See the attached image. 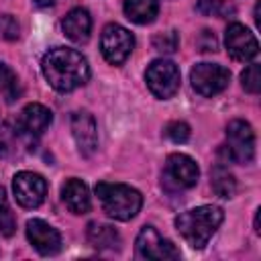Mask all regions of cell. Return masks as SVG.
Returning <instances> with one entry per match:
<instances>
[{
	"mask_svg": "<svg viewBox=\"0 0 261 261\" xmlns=\"http://www.w3.org/2000/svg\"><path fill=\"white\" fill-rule=\"evenodd\" d=\"M41 69L49 86L57 92H73L90 77L88 59L69 47H53L43 55Z\"/></svg>",
	"mask_w": 261,
	"mask_h": 261,
	"instance_id": "1",
	"label": "cell"
},
{
	"mask_svg": "<svg viewBox=\"0 0 261 261\" xmlns=\"http://www.w3.org/2000/svg\"><path fill=\"white\" fill-rule=\"evenodd\" d=\"M222 218H224L222 208L198 206V208L181 212L175 218V228L192 249H202V247H206L210 237L216 232Z\"/></svg>",
	"mask_w": 261,
	"mask_h": 261,
	"instance_id": "2",
	"label": "cell"
},
{
	"mask_svg": "<svg viewBox=\"0 0 261 261\" xmlns=\"http://www.w3.org/2000/svg\"><path fill=\"white\" fill-rule=\"evenodd\" d=\"M96 196L102 204V210L114 220H130L143 206V196L139 190L126 184H96Z\"/></svg>",
	"mask_w": 261,
	"mask_h": 261,
	"instance_id": "3",
	"label": "cell"
},
{
	"mask_svg": "<svg viewBox=\"0 0 261 261\" xmlns=\"http://www.w3.org/2000/svg\"><path fill=\"white\" fill-rule=\"evenodd\" d=\"M226 159L234 163H251L255 157V133L245 120H230L226 126Z\"/></svg>",
	"mask_w": 261,
	"mask_h": 261,
	"instance_id": "4",
	"label": "cell"
},
{
	"mask_svg": "<svg viewBox=\"0 0 261 261\" xmlns=\"http://www.w3.org/2000/svg\"><path fill=\"white\" fill-rule=\"evenodd\" d=\"M145 82L153 96L167 100L179 88V69L169 59H155L145 71Z\"/></svg>",
	"mask_w": 261,
	"mask_h": 261,
	"instance_id": "5",
	"label": "cell"
},
{
	"mask_svg": "<svg viewBox=\"0 0 261 261\" xmlns=\"http://www.w3.org/2000/svg\"><path fill=\"white\" fill-rule=\"evenodd\" d=\"M133 47H135V37L124 27H120L116 22H110L104 27L102 39H100V49L108 63H112V65L124 63L126 57L130 55Z\"/></svg>",
	"mask_w": 261,
	"mask_h": 261,
	"instance_id": "6",
	"label": "cell"
},
{
	"mask_svg": "<svg viewBox=\"0 0 261 261\" xmlns=\"http://www.w3.org/2000/svg\"><path fill=\"white\" fill-rule=\"evenodd\" d=\"M190 82L200 96L208 98V96L220 94L228 86L230 71L218 63H198L190 71Z\"/></svg>",
	"mask_w": 261,
	"mask_h": 261,
	"instance_id": "7",
	"label": "cell"
},
{
	"mask_svg": "<svg viewBox=\"0 0 261 261\" xmlns=\"http://www.w3.org/2000/svg\"><path fill=\"white\" fill-rule=\"evenodd\" d=\"M137 255L141 259H153V261H175L179 259V251L175 245L167 239H163L153 226H143L137 243H135Z\"/></svg>",
	"mask_w": 261,
	"mask_h": 261,
	"instance_id": "8",
	"label": "cell"
},
{
	"mask_svg": "<svg viewBox=\"0 0 261 261\" xmlns=\"http://www.w3.org/2000/svg\"><path fill=\"white\" fill-rule=\"evenodd\" d=\"M12 190L16 202L22 208H37L43 204L47 196V181L43 175L33 171H18L12 179Z\"/></svg>",
	"mask_w": 261,
	"mask_h": 261,
	"instance_id": "9",
	"label": "cell"
},
{
	"mask_svg": "<svg viewBox=\"0 0 261 261\" xmlns=\"http://www.w3.org/2000/svg\"><path fill=\"white\" fill-rule=\"evenodd\" d=\"M224 45L232 59L237 61H251L259 53V43L255 35L241 22H230L224 33Z\"/></svg>",
	"mask_w": 261,
	"mask_h": 261,
	"instance_id": "10",
	"label": "cell"
},
{
	"mask_svg": "<svg viewBox=\"0 0 261 261\" xmlns=\"http://www.w3.org/2000/svg\"><path fill=\"white\" fill-rule=\"evenodd\" d=\"M27 239L41 255H55L61 249V234L57 228L47 224L41 218H33L27 222Z\"/></svg>",
	"mask_w": 261,
	"mask_h": 261,
	"instance_id": "11",
	"label": "cell"
},
{
	"mask_svg": "<svg viewBox=\"0 0 261 261\" xmlns=\"http://www.w3.org/2000/svg\"><path fill=\"white\" fill-rule=\"evenodd\" d=\"M71 133L77 143V149L84 157H90L98 147V126L90 112L80 110L71 116Z\"/></svg>",
	"mask_w": 261,
	"mask_h": 261,
	"instance_id": "12",
	"label": "cell"
},
{
	"mask_svg": "<svg viewBox=\"0 0 261 261\" xmlns=\"http://www.w3.org/2000/svg\"><path fill=\"white\" fill-rule=\"evenodd\" d=\"M165 175L177 188H194L200 177V169L192 157L184 153H171L165 161Z\"/></svg>",
	"mask_w": 261,
	"mask_h": 261,
	"instance_id": "13",
	"label": "cell"
},
{
	"mask_svg": "<svg viewBox=\"0 0 261 261\" xmlns=\"http://www.w3.org/2000/svg\"><path fill=\"white\" fill-rule=\"evenodd\" d=\"M53 120V114L47 106L43 104H27L18 116V128L24 133V135H31V137H39L41 133H45L49 128Z\"/></svg>",
	"mask_w": 261,
	"mask_h": 261,
	"instance_id": "14",
	"label": "cell"
},
{
	"mask_svg": "<svg viewBox=\"0 0 261 261\" xmlns=\"http://www.w3.org/2000/svg\"><path fill=\"white\" fill-rule=\"evenodd\" d=\"M61 29L65 33L67 39H71L73 43H86L92 31V16L86 8H73L65 14Z\"/></svg>",
	"mask_w": 261,
	"mask_h": 261,
	"instance_id": "15",
	"label": "cell"
},
{
	"mask_svg": "<svg viewBox=\"0 0 261 261\" xmlns=\"http://www.w3.org/2000/svg\"><path fill=\"white\" fill-rule=\"evenodd\" d=\"M61 198L69 212L73 214H86L90 210V192L88 186L82 179H67L61 188Z\"/></svg>",
	"mask_w": 261,
	"mask_h": 261,
	"instance_id": "16",
	"label": "cell"
},
{
	"mask_svg": "<svg viewBox=\"0 0 261 261\" xmlns=\"http://www.w3.org/2000/svg\"><path fill=\"white\" fill-rule=\"evenodd\" d=\"M88 241L98 251H118L120 249V234L114 226L102 224V222H90L88 224Z\"/></svg>",
	"mask_w": 261,
	"mask_h": 261,
	"instance_id": "17",
	"label": "cell"
},
{
	"mask_svg": "<svg viewBox=\"0 0 261 261\" xmlns=\"http://www.w3.org/2000/svg\"><path fill=\"white\" fill-rule=\"evenodd\" d=\"M159 12L157 0H124V14L135 24H149Z\"/></svg>",
	"mask_w": 261,
	"mask_h": 261,
	"instance_id": "18",
	"label": "cell"
},
{
	"mask_svg": "<svg viewBox=\"0 0 261 261\" xmlns=\"http://www.w3.org/2000/svg\"><path fill=\"white\" fill-rule=\"evenodd\" d=\"M210 186L214 190L216 196L220 198H232L237 194V179L234 175L224 167V165H214L212 171H210Z\"/></svg>",
	"mask_w": 261,
	"mask_h": 261,
	"instance_id": "19",
	"label": "cell"
},
{
	"mask_svg": "<svg viewBox=\"0 0 261 261\" xmlns=\"http://www.w3.org/2000/svg\"><path fill=\"white\" fill-rule=\"evenodd\" d=\"M0 94L6 98V102H14L18 98V77L4 63H0Z\"/></svg>",
	"mask_w": 261,
	"mask_h": 261,
	"instance_id": "20",
	"label": "cell"
},
{
	"mask_svg": "<svg viewBox=\"0 0 261 261\" xmlns=\"http://www.w3.org/2000/svg\"><path fill=\"white\" fill-rule=\"evenodd\" d=\"M198 10L206 16H232L234 6L228 0H198Z\"/></svg>",
	"mask_w": 261,
	"mask_h": 261,
	"instance_id": "21",
	"label": "cell"
},
{
	"mask_svg": "<svg viewBox=\"0 0 261 261\" xmlns=\"http://www.w3.org/2000/svg\"><path fill=\"white\" fill-rule=\"evenodd\" d=\"M241 84L249 94H257L261 90V67L259 63H251L241 73Z\"/></svg>",
	"mask_w": 261,
	"mask_h": 261,
	"instance_id": "22",
	"label": "cell"
},
{
	"mask_svg": "<svg viewBox=\"0 0 261 261\" xmlns=\"http://www.w3.org/2000/svg\"><path fill=\"white\" fill-rule=\"evenodd\" d=\"M179 45V37L175 31H167V33H161L157 37H153V47L161 53H173Z\"/></svg>",
	"mask_w": 261,
	"mask_h": 261,
	"instance_id": "23",
	"label": "cell"
},
{
	"mask_svg": "<svg viewBox=\"0 0 261 261\" xmlns=\"http://www.w3.org/2000/svg\"><path fill=\"white\" fill-rule=\"evenodd\" d=\"M163 133H165V137H167L169 141H173V143H186V141L190 139V126H188L186 122H181V120L169 122Z\"/></svg>",
	"mask_w": 261,
	"mask_h": 261,
	"instance_id": "24",
	"label": "cell"
},
{
	"mask_svg": "<svg viewBox=\"0 0 261 261\" xmlns=\"http://www.w3.org/2000/svg\"><path fill=\"white\" fill-rule=\"evenodd\" d=\"M18 22L12 14H0V37H4L6 41H14L18 39Z\"/></svg>",
	"mask_w": 261,
	"mask_h": 261,
	"instance_id": "25",
	"label": "cell"
},
{
	"mask_svg": "<svg viewBox=\"0 0 261 261\" xmlns=\"http://www.w3.org/2000/svg\"><path fill=\"white\" fill-rule=\"evenodd\" d=\"M196 45H198V49L200 51H216V37L210 33V31H202L200 33V37H198V41H196Z\"/></svg>",
	"mask_w": 261,
	"mask_h": 261,
	"instance_id": "26",
	"label": "cell"
},
{
	"mask_svg": "<svg viewBox=\"0 0 261 261\" xmlns=\"http://www.w3.org/2000/svg\"><path fill=\"white\" fill-rule=\"evenodd\" d=\"M0 230L4 237H10L14 232V218H12V212L8 208L4 212H0Z\"/></svg>",
	"mask_w": 261,
	"mask_h": 261,
	"instance_id": "27",
	"label": "cell"
},
{
	"mask_svg": "<svg viewBox=\"0 0 261 261\" xmlns=\"http://www.w3.org/2000/svg\"><path fill=\"white\" fill-rule=\"evenodd\" d=\"M8 208V200H6V192H4V188L0 186V212H4Z\"/></svg>",
	"mask_w": 261,
	"mask_h": 261,
	"instance_id": "28",
	"label": "cell"
},
{
	"mask_svg": "<svg viewBox=\"0 0 261 261\" xmlns=\"http://www.w3.org/2000/svg\"><path fill=\"white\" fill-rule=\"evenodd\" d=\"M35 4H39V6H51L55 0H33Z\"/></svg>",
	"mask_w": 261,
	"mask_h": 261,
	"instance_id": "29",
	"label": "cell"
},
{
	"mask_svg": "<svg viewBox=\"0 0 261 261\" xmlns=\"http://www.w3.org/2000/svg\"><path fill=\"white\" fill-rule=\"evenodd\" d=\"M255 232H261V228H259V210L255 212Z\"/></svg>",
	"mask_w": 261,
	"mask_h": 261,
	"instance_id": "30",
	"label": "cell"
}]
</instances>
